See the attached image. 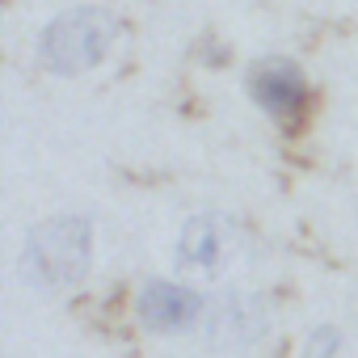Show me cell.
<instances>
[{
  "mask_svg": "<svg viewBox=\"0 0 358 358\" xmlns=\"http://www.w3.org/2000/svg\"><path fill=\"white\" fill-rule=\"evenodd\" d=\"M139 316L148 329H160V333L190 329L194 320H203V299L177 282H148L139 295Z\"/></svg>",
  "mask_w": 358,
  "mask_h": 358,
  "instance_id": "5",
  "label": "cell"
},
{
  "mask_svg": "<svg viewBox=\"0 0 358 358\" xmlns=\"http://www.w3.org/2000/svg\"><path fill=\"white\" fill-rule=\"evenodd\" d=\"M114 30V17L101 9H68L43 30L38 55L51 72H89L110 55Z\"/></svg>",
  "mask_w": 358,
  "mask_h": 358,
  "instance_id": "2",
  "label": "cell"
},
{
  "mask_svg": "<svg viewBox=\"0 0 358 358\" xmlns=\"http://www.w3.org/2000/svg\"><path fill=\"white\" fill-rule=\"evenodd\" d=\"M337 345H341V333L337 329H320V333L308 337L303 358H337Z\"/></svg>",
  "mask_w": 358,
  "mask_h": 358,
  "instance_id": "7",
  "label": "cell"
},
{
  "mask_svg": "<svg viewBox=\"0 0 358 358\" xmlns=\"http://www.w3.org/2000/svg\"><path fill=\"white\" fill-rule=\"evenodd\" d=\"M249 93H253V101H257L270 118H278V122H287V127H291V122L303 114V106H308V85H303L299 68L287 64V59H262V64L253 68V76H249Z\"/></svg>",
  "mask_w": 358,
  "mask_h": 358,
  "instance_id": "4",
  "label": "cell"
},
{
  "mask_svg": "<svg viewBox=\"0 0 358 358\" xmlns=\"http://www.w3.org/2000/svg\"><path fill=\"white\" fill-rule=\"evenodd\" d=\"M89 253H93L89 224L76 215H59V220H47L43 228L30 232L22 266H26L30 282L47 287V291H64V287H76L85 278Z\"/></svg>",
  "mask_w": 358,
  "mask_h": 358,
  "instance_id": "1",
  "label": "cell"
},
{
  "mask_svg": "<svg viewBox=\"0 0 358 358\" xmlns=\"http://www.w3.org/2000/svg\"><path fill=\"white\" fill-rule=\"evenodd\" d=\"M241 253V232L224 215H199L177 241V266L190 278H220Z\"/></svg>",
  "mask_w": 358,
  "mask_h": 358,
  "instance_id": "3",
  "label": "cell"
},
{
  "mask_svg": "<svg viewBox=\"0 0 358 358\" xmlns=\"http://www.w3.org/2000/svg\"><path fill=\"white\" fill-rule=\"evenodd\" d=\"M203 320L220 345H253L266 329V308L253 295H224L211 303V312H203Z\"/></svg>",
  "mask_w": 358,
  "mask_h": 358,
  "instance_id": "6",
  "label": "cell"
}]
</instances>
